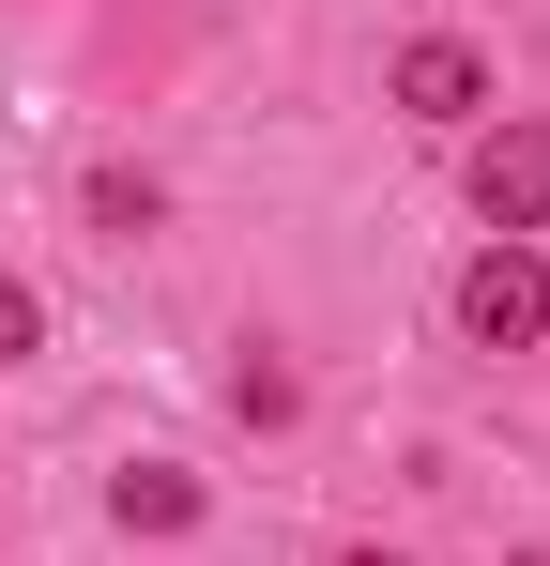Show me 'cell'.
<instances>
[{
    "instance_id": "cell-6",
    "label": "cell",
    "mask_w": 550,
    "mask_h": 566,
    "mask_svg": "<svg viewBox=\"0 0 550 566\" xmlns=\"http://www.w3.org/2000/svg\"><path fill=\"white\" fill-rule=\"evenodd\" d=\"M154 214H169V199H154V169H92V230H123V245H138Z\"/></svg>"
},
{
    "instance_id": "cell-5",
    "label": "cell",
    "mask_w": 550,
    "mask_h": 566,
    "mask_svg": "<svg viewBox=\"0 0 550 566\" xmlns=\"http://www.w3.org/2000/svg\"><path fill=\"white\" fill-rule=\"evenodd\" d=\"M230 413H245V429H290V413H306V382L275 368V353H245V368H230Z\"/></svg>"
},
{
    "instance_id": "cell-1",
    "label": "cell",
    "mask_w": 550,
    "mask_h": 566,
    "mask_svg": "<svg viewBox=\"0 0 550 566\" xmlns=\"http://www.w3.org/2000/svg\"><path fill=\"white\" fill-rule=\"evenodd\" d=\"M458 337H474V353H536L550 337V261L536 245H474V261H458Z\"/></svg>"
},
{
    "instance_id": "cell-3",
    "label": "cell",
    "mask_w": 550,
    "mask_h": 566,
    "mask_svg": "<svg viewBox=\"0 0 550 566\" xmlns=\"http://www.w3.org/2000/svg\"><path fill=\"white\" fill-rule=\"evenodd\" d=\"M398 107H413V123H489V46L413 31V46H398Z\"/></svg>"
},
{
    "instance_id": "cell-8",
    "label": "cell",
    "mask_w": 550,
    "mask_h": 566,
    "mask_svg": "<svg viewBox=\"0 0 550 566\" xmlns=\"http://www.w3.org/2000/svg\"><path fill=\"white\" fill-rule=\"evenodd\" d=\"M337 566H398V552H337Z\"/></svg>"
},
{
    "instance_id": "cell-4",
    "label": "cell",
    "mask_w": 550,
    "mask_h": 566,
    "mask_svg": "<svg viewBox=\"0 0 550 566\" xmlns=\"http://www.w3.org/2000/svg\"><path fill=\"white\" fill-rule=\"evenodd\" d=\"M107 521H123V536H183V521H199V474L183 460H123L107 474Z\"/></svg>"
},
{
    "instance_id": "cell-7",
    "label": "cell",
    "mask_w": 550,
    "mask_h": 566,
    "mask_svg": "<svg viewBox=\"0 0 550 566\" xmlns=\"http://www.w3.org/2000/svg\"><path fill=\"white\" fill-rule=\"evenodd\" d=\"M31 353H46V291L0 276V368H31Z\"/></svg>"
},
{
    "instance_id": "cell-2",
    "label": "cell",
    "mask_w": 550,
    "mask_h": 566,
    "mask_svg": "<svg viewBox=\"0 0 550 566\" xmlns=\"http://www.w3.org/2000/svg\"><path fill=\"white\" fill-rule=\"evenodd\" d=\"M474 214L520 245V230H550V123H489L474 138Z\"/></svg>"
}]
</instances>
